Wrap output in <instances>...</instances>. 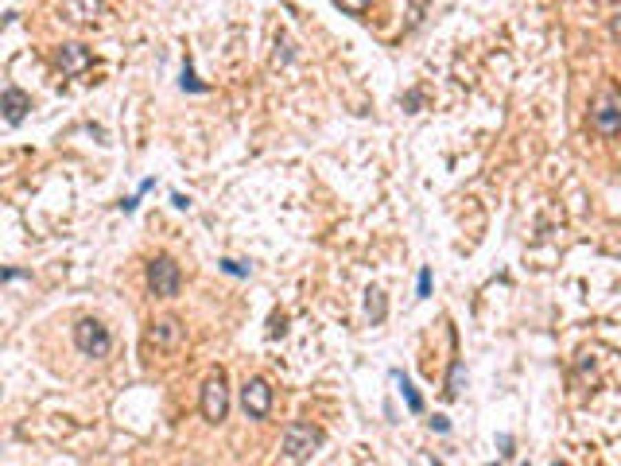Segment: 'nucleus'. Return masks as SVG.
<instances>
[{
    "instance_id": "nucleus-4",
    "label": "nucleus",
    "mask_w": 621,
    "mask_h": 466,
    "mask_svg": "<svg viewBox=\"0 0 621 466\" xmlns=\"http://www.w3.org/2000/svg\"><path fill=\"white\" fill-rule=\"evenodd\" d=\"M202 416L210 423H222L225 416H229V389H225L222 369H214V373L202 381Z\"/></svg>"
},
{
    "instance_id": "nucleus-13",
    "label": "nucleus",
    "mask_w": 621,
    "mask_h": 466,
    "mask_svg": "<svg viewBox=\"0 0 621 466\" xmlns=\"http://www.w3.org/2000/svg\"><path fill=\"white\" fill-rule=\"evenodd\" d=\"M462 381H466V366L454 361V366H450V377H447V396H462Z\"/></svg>"
},
{
    "instance_id": "nucleus-22",
    "label": "nucleus",
    "mask_w": 621,
    "mask_h": 466,
    "mask_svg": "<svg viewBox=\"0 0 621 466\" xmlns=\"http://www.w3.org/2000/svg\"><path fill=\"white\" fill-rule=\"evenodd\" d=\"M136 202H140V195H132V198H125V202H120V210H125V214H132V210H136Z\"/></svg>"
},
{
    "instance_id": "nucleus-12",
    "label": "nucleus",
    "mask_w": 621,
    "mask_h": 466,
    "mask_svg": "<svg viewBox=\"0 0 621 466\" xmlns=\"http://www.w3.org/2000/svg\"><path fill=\"white\" fill-rule=\"evenodd\" d=\"M365 315H369V323H385L388 304H385V292H381V288H369V292H365Z\"/></svg>"
},
{
    "instance_id": "nucleus-21",
    "label": "nucleus",
    "mask_w": 621,
    "mask_h": 466,
    "mask_svg": "<svg viewBox=\"0 0 621 466\" xmlns=\"http://www.w3.org/2000/svg\"><path fill=\"white\" fill-rule=\"evenodd\" d=\"M20 276H28V272H20V268H4V284H12V280H20Z\"/></svg>"
},
{
    "instance_id": "nucleus-11",
    "label": "nucleus",
    "mask_w": 621,
    "mask_h": 466,
    "mask_svg": "<svg viewBox=\"0 0 621 466\" xmlns=\"http://www.w3.org/2000/svg\"><path fill=\"white\" fill-rule=\"evenodd\" d=\"M392 381H397V385H400V396H404L408 412H412V416H419V412H423V396H419V392H416V385L408 381V373H400V369H392Z\"/></svg>"
},
{
    "instance_id": "nucleus-20",
    "label": "nucleus",
    "mask_w": 621,
    "mask_h": 466,
    "mask_svg": "<svg viewBox=\"0 0 621 466\" xmlns=\"http://www.w3.org/2000/svg\"><path fill=\"white\" fill-rule=\"evenodd\" d=\"M431 427H435V432H450V423H447V416H435V420H431Z\"/></svg>"
},
{
    "instance_id": "nucleus-2",
    "label": "nucleus",
    "mask_w": 621,
    "mask_h": 466,
    "mask_svg": "<svg viewBox=\"0 0 621 466\" xmlns=\"http://www.w3.org/2000/svg\"><path fill=\"white\" fill-rule=\"evenodd\" d=\"M182 288V268L175 264L167 253H160V257L148 260V292L160 295V299H175Z\"/></svg>"
},
{
    "instance_id": "nucleus-15",
    "label": "nucleus",
    "mask_w": 621,
    "mask_h": 466,
    "mask_svg": "<svg viewBox=\"0 0 621 466\" xmlns=\"http://www.w3.org/2000/svg\"><path fill=\"white\" fill-rule=\"evenodd\" d=\"M369 4H373V0H338V8H342V12H350V16H361V12L369 8Z\"/></svg>"
},
{
    "instance_id": "nucleus-18",
    "label": "nucleus",
    "mask_w": 621,
    "mask_h": 466,
    "mask_svg": "<svg viewBox=\"0 0 621 466\" xmlns=\"http://www.w3.org/2000/svg\"><path fill=\"white\" fill-rule=\"evenodd\" d=\"M284 323H288L284 315H272V338H280V335H284V330H288V326H284Z\"/></svg>"
},
{
    "instance_id": "nucleus-23",
    "label": "nucleus",
    "mask_w": 621,
    "mask_h": 466,
    "mask_svg": "<svg viewBox=\"0 0 621 466\" xmlns=\"http://www.w3.org/2000/svg\"><path fill=\"white\" fill-rule=\"evenodd\" d=\"M171 202H175L179 210H187V206H191V198H187V195H171Z\"/></svg>"
},
{
    "instance_id": "nucleus-5",
    "label": "nucleus",
    "mask_w": 621,
    "mask_h": 466,
    "mask_svg": "<svg viewBox=\"0 0 621 466\" xmlns=\"http://www.w3.org/2000/svg\"><path fill=\"white\" fill-rule=\"evenodd\" d=\"M241 408H245V416H253V420H264L268 412H272V385H268L264 377H253L241 385Z\"/></svg>"
},
{
    "instance_id": "nucleus-24",
    "label": "nucleus",
    "mask_w": 621,
    "mask_h": 466,
    "mask_svg": "<svg viewBox=\"0 0 621 466\" xmlns=\"http://www.w3.org/2000/svg\"><path fill=\"white\" fill-rule=\"evenodd\" d=\"M613 32H618V35H621V12H618V20H613Z\"/></svg>"
},
{
    "instance_id": "nucleus-1",
    "label": "nucleus",
    "mask_w": 621,
    "mask_h": 466,
    "mask_svg": "<svg viewBox=\"0 0 621 466\" xmlns=\"http://www.w3.org/2000/svg\"><path fill=\"white\" fill-rule=\"evenodd\" d=\"M322 447V432L315 427V423L307 420H295L288 423V432H284V447H280V455L288 458V463H307V458L319 455Z\"/></svg>"
},
{
    "instance_id": "nucleus-7",
    "label": "nucleus",
    "mask_w": 621,
    "mask_h": 466,
    "mask_svg": "<svg viewBox=\"0 0 621 466\" xmlns=\"http://www.w3.org/2000/svg\"><path fill=\"white\" fill-rule=\"evenodd\" d=\"M28 109H32V98H28L20 86L4 89V120H8V125H20V120L28 117Z\"/></svg>"
},
{
    "instance_id": "nucleus-19",
    "label": "nucleus",
    "mask_w": 621,
    "mask_h": 466,
    "mask_svg": "<svg viewBox=\"0 0 621 466\" xmlns=\"http://www.w3.org/2000/svg\"><path fill=\"white\" fill-rule=\"evenodd\" d=\"M497 443H501V455H505V458H513V439H509V435H501Z\"/></svg>"
},
{
    "instance_id": "nucleus-9",
    "label": "nucleus",
    "mask_w": 621,
    "mask_h": 466,
    "mask_svg": "<svg viewBox=\"0 0 621 466\" xmlns=\"http://www.w3.org/2000/svg\"><path fill=\"white\" fill-rule=\"evenodd\" d=\"M66 16L74 23H90L97 16H105V0H66Z\"/></svg>"
},
{
    "instance_id": "nucleus-10",
    "label": "nucleus",
    "mask_w": 621,
    "mask_h": 466,
    "mask_svg": "<svg viewBox=\"0 0 621 466\" xmlns=\"http://www.w3.org/2000/svg\"><path fill=\"white\" fill-rule=\"evenodd\" d=\"M594 129H598V132H606V136L621 132V109L613 105V101H602V105L594 109Z\"/></svg>"
},
{
    "instance_id": "nucleus-14",
    "label": "nucleus",
    "mask_w": 621,
    "mask_h": 466,
    "mask_svg": "<svg viewBox=\"0 0 621 466\" xmlns=\"http://www.w3.org/2000/svg\"><path fill=\"white\" fill-rule=\"evenodd\" d=\"M182 89H191V94H206V86L194 78V66H191V59L182 63Z\"/></svg>"
},
{
    "instance_id": "nucleus-8",
    "label": "nucleus",
    "mask_w": 621,
    "mask_h": 466,
    "mask_svg": "<svg viewBox=\"0 0 621 466\" xmlns=\"http://www.w3.org/2000/svg\"><path fill=\"white\" fill-rule=\"evenodd\" d=\"M59 66H63V74H82L90 66V51L82 43H66L59 51Z\"/></svg>"
},
{
    "instance_id": "nucleus-16",
    "label": "nucleus",
    "mask_w": 621,
    "mask_h": 466,
    "mask_svg": "<svg viewBox=\"0 0 621 466\" xmlns=\"http://www.w3.org/2000/svg\"><path fill=\"white\" fill-rule=\"evenodd\" d=\"M416 295H419V299H428V295H431V268H423V272H419V284H416Z\"/></svg>"
},
{
    "instance_id": "nucleus-3",
    "label": "nucleus",
    "mask_w": 621,
    "mask_h": 466,
    "mask_svg": "<svg viewBox=\"0 0 621 466\" xmlns=\"http://www.w3.org/2000/svg\"><path fill=\"white\" fill-rule=\"evenodd\" d=\"M74 346L86 354V358H109L113 350V335L97 319H78L74 323Z\"/></svg>"
},
{
    "instance_id": "nucleus-6",
    "label": "nucleus",
    "mask_w": 621,
    "mask_h": 466,
    "mask_svg": "<svg viewBox=\"0 0 621 466\" xmlns=\"http://www.w3.org/2000/svg\"><path fill=\"white\" fill-rule=\"evenodd\" d=\"M182 335H187V330H182V323L167 315V319H160V323H151L148 342H151L156 350H179V346H182Z\"/></svg>"
},
{
    "instance_id": "nucleus-17",
    "label": "nucleus",
    "mask_w": 621,
    "mask_h": 466,
    "mask_svg": "<svg viewBox=\"0 0 621 466\" xmlns=\"http://www.w3.org/2000/svg\"><path fill=\"white\" fill-rule=\"evenodd\" d=\"M222 268L229 276H249V264H241V260H222Z\"/></svg>"
}]
</instances>
